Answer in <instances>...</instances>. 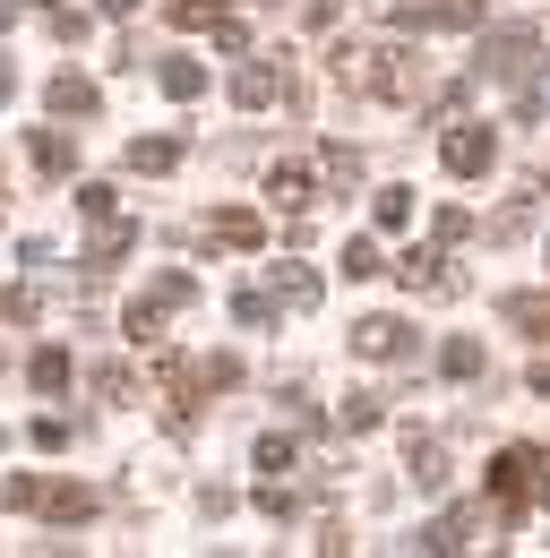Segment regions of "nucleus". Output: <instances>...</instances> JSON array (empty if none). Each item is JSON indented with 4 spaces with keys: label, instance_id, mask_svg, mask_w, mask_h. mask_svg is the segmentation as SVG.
<instances>
[{
    "label": "nucleus",
    "instance_id": "nucleus-25",
    "mask_svg": "<svg viewBox=\"0 0 550 558\" xmlns=\"http://www.w3.org/2000/svg\"><path fill=\"white\" fill-rule=\"evenodd\" d=\"M9 17H17V0H0V26H9Z\"/></svg>",
    "mask_w": 550,
    "mask_h": 558
},
{
    "label": "nucleus",
    "instance_id": "nucleus-8",
    "mask_svg": "<svg viewBox=\"0 0 550 558\" xmlns=\"http://www.w3.org/2000/svg\"><path fill=\"white\" fill-rule=\"evenodd\" d=\"M405 464H412V482H421V489H447V447H439V438H412Z\"/></svg>",
    "mask_w": 550,
    "mask_h": 558
},
{
    "label": "nucleus",
    "instance_id": "nucleus-11",
    "mask_svg": "<svg viewBox=\"0 0 550 558\" xmlns=\"http://www.w3.org/2000/svg\"><path fill=\"white\" fill-rule=\"evenodd\" d=\"M181 163V138H138L130 146V172H172Z\"/></svg>",
    "mask_w": 550,
    "mask_h": 558
},
{
    "label": "nucleus",
    "instance_id": "nucleus-7",
    "mask_svg": "<svg viewBox=\"0 0 550 558\" xmlns=\"http://www.w3.org/2000/svg\"><path fill=\"white\" fill-rule=\"evenodd\" d=\"M275 301H284V310H310V301H319V276H310L301 258H284V267H275Z\"/></svg>",
    "mask_w": 550,
    "mask_h": 558
},
{
    "label": "nucleus",
    "instance_id": "nucleus-10",
    "mask_svg": "<svg viewBox=\"0 0 550 558\" xmlns=\"http://www.w3.org/2000/svg\"><path fill=\"white\" fill-rule=\"evenodd\" d=\"M507 318H516L525 336H542V344H550V292H516V301H507Z\"/></svg>",
    "mask_w": 550,
    "mask_h": 558
},
{
    "label": "nucleus",
    "instance_id": "nucleus-1",
    "mask_svg": "<svg viewBox=\"0 0 550 558\" xmlns=\"http://www.w3.org/2000/svg\"><path fill=\"white\" fill-rule=\"evenodd\" d=\"M336 77L352 95H379V104L421 95V61H405V44H336Z\"/></svg>",
    "mask_w": 550,
    "mask_h": 558
},
{
    "label": "nucleus",
    "instance_id": "nucleus-19",
    "mask_svg": "<svg viewBox=\"0 0 550 558\" xmlns=\"http://www.w3.org/2000/svg\"><path fill=\"white\" fill-rule=\"evenodd\" d=\"M405 215H412V190H379V232H396Z\"/></svg>",
    "mask_w": 550,
    "mask_h": 558
},
{
    "label": "nucleus",
    "instance_id": "nucleus-12",
    "mask_svg": "<svg viewBox=\"0 0 550 558\" xmlns=\"http://www.w3.org/2000/svg\"><path fill=\"white\" fill-rule=\"evenodd\" d=\"M275 207H310V172H301V163H275Z\"/></svg>",
    "mask_w": 550,
    "mask_h": 558
},
{
    "label": "nucleus",
    "instance_id": "nucleus-3",
    "mask_svg": "<svg viewBox=\"0 0 550 558\" xmlns=\"http://www.w3.org/2000/svg\"><path fill=\"white\" fill-rule=\"evenodd\" d=\"M439 155H447V172H456V181H481V172L499 163V138H490L481 121H456V130H447V146H439Z\"/></svg>",
    "mask_w": 550,
    "mask_h": 558
},
{
    "label": "nucleus",
    "instance_id": "nucleus-4",
    "mask_svg": "<svg viewBox=\"0 0 550 558\" xmlns=\"http://www.w3.org/2000/svg\"><path fill=\"white\" fill-rule=\"evenodd\" d=\"M206 241H215V250H259L267 232H259L250 207H224V215H206Z\"/></svg>",
    "mask_w": 550,
    "mask_h": 558
},
{
    "label": "nucleus",
    "instance_id": "nucleus-5",
    "mask_svg": "<svg viewBox=\"0 0 550 558\" xmlns=\"http://www.w3.org/2000/svg\"><path fill=\"white\" fill-rule=\"evenodd\" d=\"M352 352H361V361H396V352H405V327H396V318H361V327H352Z\"/></svg>",
    "mask_w": 550,
    "mask_h": 558
},
{
    "label": "nucleus",
    "instance_id": "nucleus-21",
    "mask_svg": "<svg viewBox=\"0 0 550 558\" xmlns=\"http://www.w3.org/2000/svg\"><path fill=\"white\" fill-rule=\"evenodd\" d=\"M344 429H379V396H344Z\"/></svg>",
    "mask_w": 550,
    "mask_h": 558
},
{
    "label": "nucleus",
    "instance_id": "nucleus-2",
    "mask_svg": "<svg viewBox=\"0 0 550 558\" xmlns=\"http://www.w3.org/2000/svg\"><path fill=\"white\" fill-rule=\"evenodd\" d=\"M490 498L516 515V507H550V456L542 447H507L499 464H490Z\"/></svg>",
    "mask_w": 550,
    "mask_h": 558
},
{
    "label": "nucleus",
    "instance_id": "nucleus-13",
    "mask_svg": "<svg viewBox=\"0 0 550 558\" xmlns=\"http://www.w3.org/2000/svg\"><path fill=\"white\" fill-rule=\"evenodd\" d=\"M199 86H206V70H199V61H164V95H172V104H190Z\"/></svg>",
    "mask_w": 550,
    "mask_h": 558
},
{
    "label": "nucleus",
    "instance_id": "nucleus-6",
    "mask_svg": "<svg viewBox=\"0 0 550 558\" xmlns=\"http://www.w3.org/2000/svg\"><path fill=\"white\" fill-rule=\"evenodd\" d=\"M232 95H241L250 112H259V104H275V95H284V61H275V70H267V61H250V70L232 77Z\"/></svg>",
    "mask_w": 550,
    "mask_h": 558
},
{
    "label": "nucleus",
    "instance_id": "nucleus-15",
    "mask_svg": "<svg viewBox=\"0 0 550 558\" xmlns=\"http://www.w3.org/2000/svg\"><path fill=\"white\" fill-rule=\"evenodd\" d=\"M439 369H447V378H481V344H474V336H456V344L439 352Z\"/></svg>",
    "mask_w": 550,
    "mask_h": 558
},
{
    "label": "nucleus",
    "instance_id": "nucleus-18",
    "mask_svg": "<svg viewBox=\"0 0 550 558\" xmlns=\"http://www.w3.org/2000/svg\"><path fill=\"white\" fill-rule=\"evenodd\" d=\"M232 318H241V327H267V318H275V292H241Z\"/></svg>",
    "mask_w": 550,
    "mask_h": 558
},
{
    "label": "nucleus",
    "instance_id": "nucleus-24",
    "mask_svg": "<svg viewBox=\"0 0 550 558\" xmlns=\"http://www.w3.org/2000/svg\"><path fill=\"white\" fill-rule=\"evenodd\" d=\"M104 9H112V17H130V9H138V0H104Z\"/></svg>",
    "mask_w": 550,
    "mask_h": 558
},
{
    "label": "nucleus",
    "instance_id": "nucleus-20",
    "mask_svg": "<svg viewBox=\"0 0 550 558\" xmlns=\"http://www.w3.org/2000/svg\"><path fill=\"white\" fill-rule=\"evenodd\" d=\"M344 276H379V241H344Z\"/></svg>",
    "mask_w": 550,
    "mask_h": 558
},
{
    "label": "nucleus",
    "instance_id": "nucleus-14",
    "mask_svg": "<svg viewBox=\"0 0 550 558\" xmlns=\"http://www.w3.org/2000/svg\"><path fill=\"white\" fill-rule=\"evenodd\" d=\"M35 163H44V172H69V163H77V146H69L61 130H35Z\"/></svg>",
    "mask_w": 550,
    "mask_h": 558
},
{
    "label": "nucleus",
    "instance_id": "nucleus-22",
    "mask_svg": "<svg viewBox=\"0 0 550 558\" xmlns=\"http://www.w3.org/2000/svg\"><path fill=\"white\" fill-rule=\"evenodd\" d=\"M172 17H181V26H206V17H224V0H172Z\"/></svg>",
    "mask_w": 550,
    "mask_h": 558
},
{
    "label": "nucleus",
    "instance_id": "nucleus-17",
    "mask_svg": "<svg viewBox=\"0 0 550 558\" xmlns=\"http://www.w3.org/2000/svg\"><path fill=\"white\" fill-rule=\"evenodd\" d=\"M44 507H52V515H61V524H69V515H95V498H86V489H44Z\"/></svg>",
    "mask_w": 550,
    "mask_h": 558
},
{
    "label": "nucleus",
    "instance_id": "nucleus-23",
    "mask_svg": "<svg viewBox=\"0 0 550 558\" xmlns=\"http://www.w3.org/2000/svg\"><path fill=\"white\" fill-rule=\"evenodd\" d=\"M534 396H550V352H542V361H534Z\"/></svg>",
    "mask_w": 550,
    "mask_h": 558
},
{
    "label": "nucleus",
    "instance_id": "nucleus-9",
    "mask_svg": "<svg viewBox=\"0 0 550 558\" xmlns=\"http://www.w3.org/2000/svg\"><path fill=\"white\" fill-rule=\"evenodd\" d=\"M52 112H69V121H86V112H95V86H86V77H52Z\"/></svg>",
    "mask_w": 550,
    "mask_h": 558
},
{
    "label": "nucleus",
    "instance_id": "nucleus-16",
    "mask_svg": "<svg viewBox=\"0 0 550 558\" xmlns=\"http://www.w3.org/2000/svg\"><path fill=\"white\" fill-rule=\"evenodd\" d=\"M35 387L61 396V387H69V352H35Z\"/></svg>",
    "mask_w": 550,
    "mask_h": 558
}]
</instances>
